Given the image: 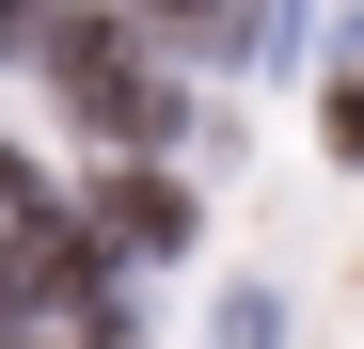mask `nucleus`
I'll use <instances>...</instances> for the list:
<instances>
[{"label":"nucleus","instance_id":"f257e3e1","mask_svg":"<svg viewBox=\"0 0 364 349\" xmlns=\"http://www.w3.org/2000/svg\"><path fill=\"white\" fill-rule=\"evenodd\" d=\"M48 80H64V95L95 111V127H111V143H174V80L143 64V48H111L95 16H64V48H48Z\"/></svg>","mask_w":364,"mask_h":349},{"label":"nucleus","instance_id":"f03ea898","mask_svg":"<svg viewBox=\"0 0 364 349\" xmlns=\"http://www.w3.org/2000/svg\"><path fill=\"white\" fill-rule=\"evenodd\" d=\"M95 239L111 254H174V239H191V191H174V174H111V191H95Z\"/></svg>","mask_w":364,"mask_h":349},{"label":"nucleus","instance_id":"7ed1b4c3","mask_svg":"<svg viewBox=\"0 0 364 349\" xmlns=\"http://www.w3.org/2000/svg\"><path fill=\"white\" fill-rule=\"evenodd\" d=\"M48 222H64V207H48V174H32L16 143H0V239H48Z\"/></svg>","mask_w":364,"mask_h":349},{"label":"nucleus","instance_id":"20e7f679","mask_svg":"<svg viewBox=\"0 0 364 349\" xmlns=\"http://www.w3.org/2000/svg\"><path fill=\"white\" fill-rule=\"evenodd\" d=\"M64 48V0H0V64H48Z\"/></svg>","mask_w":364,"mask_h":349},{"label":"nucleus","instance_id":"39448f33","mask_svg":"<svg viewBox=\"0 0 364 349\" xmlns=\"http://www.w3.org/2000/svg\"><path fill=\"white\" fill-rule=\"evenodd\" d=\"M285 333V302H269V286H237V302H222V349H269Z\"/></svg>","mask_w":364,"mask_h":349}]
</instances>
